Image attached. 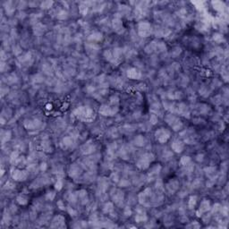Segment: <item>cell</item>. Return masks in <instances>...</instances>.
Segmentation results:
<instances>
[{"mask_svg": "<svg viewBox=\"0 0 229 229\" xmlns=\"http://www.w3.org/2000/svg\"><path fill=\"white\" fill-rule=\"evenodd\" d=\"M154 158L155 157H154V155L152 153L148 152V153L143 154L139 159V160L136 163L137 167L139 169H141V170H145V169L149 168L150 167V164L154 160Z\"/></svg>", "mask_w": 229, "mask_h": 229, "instance_id": "6da1fadb", "label": "cell"}, {"mask_svg": "<svg viewBox=\"0 0 229 229\" xmlns=\"http://www.w3.org/2000/svg\"><path fill=\"white\" fill-rule=\"evenodd\" d=\"M165 120H166V122L167 123V125H170V127H171L174 131H176V132L180 131V130L183 128V123H182V121H181L176 115H174V114H172V113L167 115L166 117H165Z\"/></svg>", "mask_w": 229, "mask_h": 229, "instance_id": "7a4b0ae2", "label": "cell"}, {"mask_svg": "<svg viewBox=\"0 0 229 229\" xmlns=\"http://www.w3.org/2000/svg\"><path fill=\"white\" fill-rule=\"evenodd\" d=\"M74 115L81 119H84V120H90L94 116V112L92 109H90V107H80L77 109H75L74 111Z\"/></svg>", "mask_w": 229, "mask_h": 229, "instance_id": "3957f363", "label": "cell"}, {"mask_svg": "<svg viewBox=\"0 0 229 229\" xmlns=\"http://www.w3.org/2000/svg\"><path fill=\"white\" fill-rule=\"evenodd\" d=\"M153 32L152 25L148 21H141L138 23V33L141 37L147 38Z\"/></svg>", "mask_w": 229, "mask_h": 229, "instance_id": "277c9868", "label": "cell"}, {"mask_svg": "<svg viewBox=\"0 0 229 229\" xmlns=\"http://www.w3.org/2000/svg\"><path fill=\"white\" fill-rule=\"evenodd\" d=\"M170 136H171L170 131L166 128H159L155 132V138L160 143L167 142L170 139Z\"/></svg>", "mask_w": 229, "mask_h": 229, "instance_id": "5b68a950", "label": "cell"}, {"mask_svg": "<svg viewBox=\"0 0 229 229\" xmlns=\"http://www.w3.org/2000/svg\"><path fill=\"white\" fill-rule=\"evenodd\" d=\"M118 106H114L112 104H105V105H102L99 108V113L102 115V116H115L117 111H118Z\"/></svg>", "mask_w": 229, "mask_h": 229, "instance_id": "8992f818", "label": "cell"}, {"mask_svg": "<svg viewBox=\"0 0 229 229\" xmlns=\"http://www.w3.org/2000/svg\"><path fill=\"white\" fill-rule=\"evenodd\" d=\"M12 177L14 181L21 182V181H24L27 179L28 173L21 169H13L12 171Z\"/></svg>", "mask_w": 229, "mask_h": 229, "instance_id": "52a82bcc", "label": "cell"}, {"mask_svg": "<svg viewBox=\"0 0 229 229\" xmlns=\"http://www.w3.org/2000/svg\"><path fill=\"white\" fill-rule=\"evenodd\" d=\"M126 74H127V77L132 79V80H138L142 76L141 72L138 69L134 68V67H132V68L128 69L127 72H126Z\"/></svg>", "mask_w": 229, "mask_h": 229, "instance_id": "ba28073f", "label": "cell"}, {"mask_svg": "<svg viewBox=\"0 0 229 229\" xmlns=\"http://www.w3.org/2000/svg\"><path fill=\"white\" fill-rule=\"evenodd\" d=\"M171 148L175 152L181 153L183 151L184 148H185V145H184V142L181 140H175L171 144Z\"/></svg>", "mask_w": 229, "mask_h": 229, "instance_id": "9c48e42d", "label": "cell"}, {"mask_svg": "<svg viewBox=\"0 0 229 229\" xmlns=\"http://www.w3.org/2000/svg\"><path fill=\"white\" fill-rule=\"evenodd\" d=\"M40 122L39 120H29L24 123V126L28 130H35L39 126H40Z\"/></svg>", "mask_w": 229, "mask_h": 229, "instance_id": "30bf717a", "label": "cell"}, {"mask_svg": "<svg viewBox=\"0 0 229 229\" xmlns=\"http://www.w3.org/2000/svg\"><path fill=\"white\" fill-rule=\"evenodd\" d=\"M211 208L210 206V202L209 200H203L202 202H201V205H200V210H199V212L202 213H204V212H207L208 210H210Z\"/></svg>", "mask_w": 229, "mask_h": 229, "instance_id": "8fae6325", "label": "cell"}, {"mask_svg": "<svg viewBox=\"0 0 229 229\" xmlns=\"http://www.w3.org/2000/svg\"><path fill=\"white\" fill-rule=\"evenodd\" d=\"M148 219L147 215L145 213V211H143V210H137V215L135 216V221L138 223L141 222H144Z\"/></svg>", "mask_w": 229, "mask_h": 229, "instance_id": "7c38bea8", "label": "cell"}, {"mask_svg": "<svg viewBox=\"0 0 229 229\" xmlns=\"http://www.w3.org/2000/svg\"><path fill=\"white\" fill-rule=\"evenodd\" d=\"M112 25H113V28L114 30L116 31V32H119L120 30H122L124 28H123V22L121 21L120 18H115L112 21Z\"/></svg>", "mask_w": 229, "mask_h": 229, "instance_id": "4fadbf2b", "label": "cell"}, {"mask_svg": "<svg viewBox=\"0 0 229 229\" xmlns=\"http://www.w3.org/2000/svg\"><path fill=\"white\" fill-rule=\"evenodd\" d=\"M180 164H181L184 167L188 168V167H192V159H191V158H190V157H188V156H185V157H183V158L181 159V160H180Z\"/></svg>", "mask_w": 229, "mask_h": 229, "instance_id": "5bb4252c", "label": "cell"}, {"mask_svg": "<svg viewBox=\"0 0 229 229\" xmlns=\"http://www.w3.org/2000/svg\"><path fill=\"white\" fill-rule=\"evenodd\" d=\"M179 186V183L176 180H171L167 185V188L170 191V192H176L178 189Z\"/></svg>", "mask_w": 229, "mask_h": 229, "instance_id": "9a60e30c", "label": "cell"}, {"mask_svg": "<svg viewBox=\"0 0 229 229\" xmlns=\"http://www.w3.org/2000/svg\"><path fill=\"white\" fill-rule=\"evenodd\" d=\"M102 38L103 37H102V34L100 32H94L92 35H90V37L89 39L92 41H99V40L102 39Z\"/></svg>", "mask_w": 229, "mask_h": 229, "instance_id": "2e32d148", "label": "cell"}, {"mask_svg": "<svg viewBox=\"0 0 229 229\" xmlns=\"http://www.w3.org/2000/svg\"><path fill=\"white\" fill-rule=\"evenodd\" d=\"M196 203H197V197L194 196V195H193V196H191L190 199H189V201H188V207H189L190 209H193V208L195 207Z\"/></svg>", "mask_w": 229, "mask_h": 229, "instance_id": "e0dca14e", "label": "cell"}, {"mask_svg": "<svg viewBox=\"0 0 229 229\" xmlns=\"http://www.w3.org/2000/svg\"><path fill=\"white\" fill-rule=\"evenodd\" d=\"M113 210H114V206H113V204L110 203V202L107 203V204L104 206V208H103V211H104L105 213H110V212L113 211Z\"/></svg>", "mask_w": 229, "mask_h": 229, "instance_id": "ac0fdd59", "label": "cell"}, {"mask_svg": "<svg viewBox=\"0 0 229 229\" xmlns=\"http://www.w3.org/2000/svg\"><path fill=\"white\" fill-rule=\"evenodd\" d=\"M63 142H64L65 147H70L73 143V139L72 137H65V138H64Z\"/></svg>", "mask_w": 229, "mask_h": 229, "instance_id": "d6986e66", "label": "cell"}, {"mask_svg": "<svg viewBox=\"0 0 229 229\" xmlns=\"http://www.w3.org/2000/svg\"><path fill=\"white\" fill-rule=\"evenodd\" d=\"M17 202H18L19 204L25 205V204L28 202V200H27V198H26L25 196H23V195H20V196H18V197H17Z\"/></svg>", "mask_w": 229, "mask_h": 229, "instance_id": "ffe728a7", "label": "cell"}, {"mask_svg": "<svg viewBox=\"0 0 229 229\" xmlns=\"http://www.w3.org/2000/svg\"><path fill=\"white\" fill-rule=\"evenodd\" d=\"M144 142H145V140L142 136H138L137 138H135V144L139 146H143Z\"/></svg>", "mask_w": 229, "mask_h": 229, "instance_id": "44dd1931", "label": "cell"}, {"mask_svg": "<svg viewBox=\"0 0 229 229\" xmlns=\"http://www.w3.org/2000/svg\"><path fill=\"white\" fill-rule=\"evenodd\" d=\"M213 39H214L216 42L219 43V42H221V41L223 40V36H222L221 34H219V33L214 34V36H213Z\"/></svg>", "mask_w": 229, "mask_h": 229, "instance_id": "7402d4cb", "label": "cell"}, {"mask_svg": "<svg viewBox=\"0 0 229 229\" xmlns=\"http://www.w3.org/2000/svg\"><path fill=\"white\" fill-rule=\"evenodd\" d=\"M150 123H151L152 125H156L157 122H158V117H157V116H156L155 114H152V115L150 116Z\"/></svg>", "mask_w": 229, "mask_h": 229, "instance_id": "603a6c76", "label": "cell"}, {"mask_svg": "<svg viewBox=\"0 0 229 229\" xmlns=\"http://www.w3.org/2000/svg\"><path fill=\"white\" fill-rule=\"evenodd\" d=\"M62 186H63V183H62V181L60 180V179H58L57 180V182L56 183V185H55V188L56 189V190H61L62 189Z\"/></svg>", "mask_w": 229, "mask_h": 229, "instance_id": "cb8c5ba5", "label": "cell"}, {"mask_svg": "<svg viewBox=\"0 0 229 229\" xmlns=\"http://www.w3.org/2000/svg\"><path fill=\"white\" fill-rule=\"evenodd\" d=\"M52 4H53V2H44L41 4V6H42V8H49L52 5Z\"/></svg>", "mask_w": 229, "mask_h": 229, "instance_id": "d4e9b609", "label": "cell"}, {"mask_svg": "<svg viewBox=\"0 0 229 229\" xmlns=\"http://www.w3.org/2000/svg\"><path fill=\"white\" fill-rule=\"evenodd\" d=\"M131 214H132L131 209H130L129 207H126V208L125 209V216H131Z\"/></svg>", "mask_w": 229, "mask_h": 229, "instance_id": "484cf974", "label": "cell"}, {"mask_svg": "<svg viewBox=\"0 0 229 229\" xmlns=\"http://www.w3.org/2000/svg\"><path fill=\"white\" fill-rule=\"evenodd\" d=\"M77 170H79V168L76 167H74V166H73V167H71V171H77ZM70 174H71V176H74L75 174H76V172H73V173H70Z\"/></svg>", "mask_w": 229, "mask_h": 229, "instance_id": "4316f807", "label": "cell"}]
</instances>
